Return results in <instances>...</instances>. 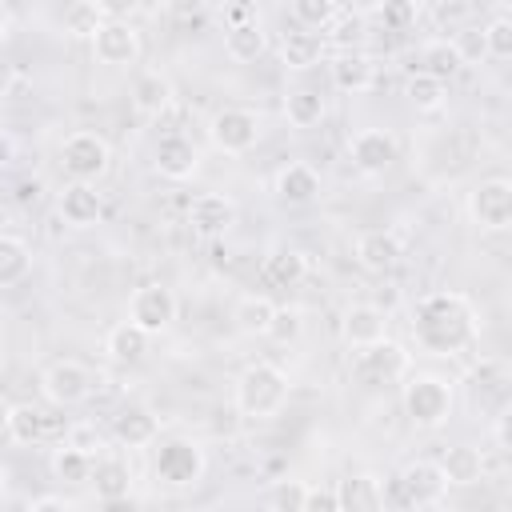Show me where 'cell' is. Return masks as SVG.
Instances as JSON below:
<instances>
[{
  "mask_svg": "<svg viewBox=\"0 0 512 512\" xmlns=\"http://www.w3.org/2000/svg\"><path fill=\"white\" fill-rule=\"evenodd\" d=\"M412 336L428 356H460L480 336L476 304L464 292H428L412 308Z\"/></svg>",
  "mask_w": 512,
  "mask_h": 512,
  "instance_id": "1",
  "label": "cell"
},
{
  "mask_svg": "<svg viewBox=\"0 0 512 512\" xmlns=\"http://www.w3.org/2000/svg\"><path fill=\"white\" fill-rule=\"evenodd\" d=\"M232 400H236V412L240 416H276L284 404H288V372L280 364H268V360H256L248 364L240 376H236V388H232Z\"/></svg>",
  "mask_w": 512,
  "mask_h": 512,
  "instance_id": "2",
  "label": "cell"
},
{
  "mask_svg": "<svg viewBox=\"0 0 512 512\" xmlns=\"http://www.w3.org/2000/svg\"><path fill=\"white\" fill-rule=\"evenodd\" d=\"M400 404H404V416L412 420V428L436 432L452 416V384L436 372H412V376L404 372Z\"/></svg>",
  "mask_w": 512,
  "mask_h": 512,
  "instance_id": "3",
  "label": "cell"
},
{
  "mask_svg": "<svg viewBox=\"0 0 512 512\" xmlns=\"http://www.w3.org/2000/svg\"><path fill=\"white\" fill-rule=\"evenodd\" d=\"M208 472V456L196 440H184V436H172L156 448V460H152V476L164 484V488H196Z\"/></svg>",
  "mask_w": 512,
  "mask_h": 512,
  "instance_id": "4",
  "label": "cell"
},
{
  "mask_svg": "<svg viewBox=\"0 0 512 512\" xmlns=\"http://www.w3.org/2000/svg\"><path fill=\"white\" fill-rule=\"evenodd\" d=\"M260 132H264L260 112H256V108H244V104H224V108L208 120V140H212V148L224 152V156H244V152H252L256 140H260Z\"/></svg>",
  "mask_w": 512,
  "mask_h": 512,
  "instance_id": "5",
  "label": "cell"
},
{
  "mask_svg": "<svg viewBox=\"0 0 512 512\" xmlns=\"http://www.w3.org/2000/svg\"><path fill=\"white\" fill-rule=\"evenodd\" d=\"M404 372H408V352H404V344H396L388 336L356 348V356H352V380L360 388H384L392 380H404Z\"/></svg>",
  "mask_w": 512,
  "mask_h": 512,
  "instance_id": "6",
  "label": "cell"
},
{
  "mask_svg": "<svg viewBox=\"0 0 512 512\" xmlns=\"http://www.w3.org/2000/svg\"><path fill=\"white\" fill-rule=\"evenodd\" d=\"M112 164V148L100 132H68L64 144H60V168L72 176V180H84V184H96Z\"/></svg>",
  "mask_w": 512,
  "mask_h": 512,
  "instance_id": "7",
  "label": "cell"
},
{
  "mask_svg": "<svg viewBox=\"0 0 512 512\" xmlns=\"http://www.w3.org/2000/svg\"><path fill=\"white\" fill-rule=\"evenodd\" d=\"M92 388H96V376H92V368L80 364V360H52V364L44 368V376H40V392H44V400L56 404V408H76V404H84V400L92 396Z\"/></svg>",
  "mask_w": 512,
  "mask_h": 512,
  "instance_id": "8",
  "label": "cell"
},
{
  "mask_svg": "<svg viewBox=\"0 0 512 512\" xmlns=\"http://www.w3.org/2000/svg\"><path fill=\"white\" fill-rule=\"evenodd\" d=\"M468 216L484 232H504L512 224V180L488 176L468 192Z\"/></svg>",
  "mask_w": 512,
  "mask_h": 512,
  "instance_id": "9",
  "label": "cell"
},
{
  "mask_svg": "<svg viewBox=\"0 0 512 512\" xmlns=\"http://www.w3.org/2000/svg\"><path fill=\"white\" fill-rule=\"evenodd\" d=\"M128 320H132L140 332H148V336L168 332L172 320H176V292H172L168 284H160V280L140 284V288L128 296Z\"/></svg>",
  "mask_w": 512,
  "mask_h": 512,
  "instance_id": "10",
  "label": "cell"
},
{
  "mask_svg": "<svg viewBox=\"0 0 512 512\" xmlns=\"http://www.w3.org/2000/svg\"><path fill=\"white\" fill-rule=\"evenodd\" d=\"M448 492V480L440 472L436 460H408L396 476V500L400 504H412V508H432L440 504Z\"/></svg>",
  "mask_w": 512,
  "mask_h": 512,
  "instance_id": "11",
  "label": "cell"
},
{
  "mask_svg": "<svg viewBox=\"0 0 512 512\" xmlns=\"http://www.w3.org/2000/svg\"><path fill=\"white\" fill-rule=\"evenodd\" d=\"M92 40V56L108 68H128L140 60V32L132 28V20H100L96 32L88 36Z\"/></svg>",
  "mask_w": 512,
  "mask_h": 512,
  "instance_id": "12",
  "label": "cell"
},
{
  "mask_svg": "<svg viewBox=\"0 0 512 512\" xmlns=\"http://www.w3.org/2000/svg\"><path fill=\"white\" fill-rule=\"evenodd\" d=\"M352 252H356V264H360L364 272H388V268L400 264L404 244H400V236H396L392 228H368V232L356 236Z\"/></svg>",
  "mask_w": 512,
  "mask_h": 512,
  "instance_id": "13",
  "label": "cell"
},
{
  "mask_svg": "<svg viewBox=\"0 0 512 512\" xmlns=\"http://www.w3.org/2000/svg\"><path fill=\"white\" fill-rule=\"evenodd\" d=\"M348 152H352V164H356L360 172H384V168H392L400 144H396V136H392L388 128H360V132L352 136Z\"/></svg>",
  "mask_w": 512,
  "mask_h": 512,
  "instance_id": "14",
  "label": "cell"
},
{
  "mask_svg": "<svg viewBox=\"0 0 512 512\" xmlns=\"http://www.w3.org/2000/svg\"><path fill=\"white\" fill-rule=\"evenodd\" d=\"M152 164L164 180H192L196 168H200V152L188 136H160L156 148H152Z\"/></svg>",
  "mask_w": 512,
  "mask_h": 512,
  "instance_id": "15",
  "label": "cell"
},
{
  "mask_svg": "<svg viewBox=\"0 0 512 512\" xmlns=\"http://www.w3.org/2000/svg\"><path fill=\"white\" fill-rule=\"evenodd\" d=\"M56 212H60V220L72 224V228H92V224H100V216H104V200H100V192H96L92 184L72 180V184H64V192L56 196Z\"/></svg>",
  "mask_w": 512,
  "mask_h": 512,
  "instance_id": "16",
  "label": "cell"
},
{
  "mask_svg": "<svg viewBox=\"0 0 512 512\" xmlns=\"http://www.w3.org/2000/svg\"><path fill=\"white\" fill-rule=\"evenodd\" d=\"M188 224L196 236H224L236 224V204L224 192H200L188 204Z\"/></svg>",
  "mask_w": 512,
  "mask_h": 512,
  "instance_id": "17",
  "label": "cell"
},
{
  "mask_svg": "<svg viewBox=\"0 0 512 512\" xmlns=\"http://www.w3.org/2000/svg\"><path fill=\"white\" fill-rule=\"evenodd\" d=\"M340 332L352 348H364L380 336H388V312L380 304H368V300H356L344 308V320H340Z\"/></svg>",
  "mask_w": 512,
  "mask_h": 512,
  "instance_id": "18",
  "label": "cell"
},
{
  "mask_svg": "<svg viewBox=\"0 0 512 512\" xmlns=\"http://www.w3.org/2000/svg\"><path fill=\"white\" fill-rule=\"evenodd\" d=\"M128 96H132V108H136L140 116H164V112L172 108V80H168L160 68H140V72L132 76Z\"/></svg>",
  "mask_w": 512,
  "mask_h": 512,
  "instance_id": "19",
  "label": "cell"
},
{
  "mask_svg": "<svg viewBox=\"0 0 512 512\" xmlns=\"http://www.w3.org/2000/svg\"><path fill=\"white\" fill-rule=\"evenodd\" d=\"M88 484H92L96 500L120 504V500H128V492H132V468H128L124 456H100V460H92Z\"/></svg>",
  "mask_w": 512,
  "mask_h": 512,
  "instance_id": "20",
  "label": "cell"
},
{
  "mask_svg": "<svg viewBox=\"0 0 512 512\" xmlns=\"http://www.w3.org/2000/svg\"><path fill=\"white\" fill-rule=\"evenodd\" d=\"M332 84L340 92H352V96L372 92V84H376V60L368 52H352V48L336 52V60H332Z\"/></svg>",
  "mask_w": 512,
  "mask_h": 512,
  "instance_id": "21",
  "label": "cell"
},
{
  "mask_svg": "<svg viewBox=\"0 0 512 512\" xmlns=\"http://www.w3.org/2000/svg\"><path fill=\"white\" fill-rule=\"evenodd\" d=\"M272 192L284 204H308V200L320 196V172L312 164H300V160L296 164H284L276 172V180H272Z\"/></svg>",
  "mask_w": 512,
  "mask_h": 512,
  "instance_id": "22",
  "label": "cell"
},
{
  "mask_svg": "<svg viewBox=\"0 0 512 512\" xmlns=\"http://www.w3.org/2000/svg\"><path fill=\"white\" fill-rule=\"evenodd\" d=\"M304 276H308V256L296 248H276L260 264V280L268 288H296Z\"/></svg>",
  "mask_w": 512,
  "mask_h": 512,
  "instance_id": "23",
  "label": "cell"
},
{
  "mask_svg": "<svg viewBox=\"0 0 512 512\" xmlns=\"http://www.w3.org/2000/svg\"><path fill=\"white\" fill-rule=\"evenodd\" d=\"M112 436H116L120 448H148L160 436V420L148 408H124L112 420Z\"/></svg>",
  "mask_w": 512,
  "mask_h": 512,
  "instance_id": "24",
  "label": "cell"
},
{
  "mask_svg": "<svg viewBox=\"0 0 512 512\" xmlns=\"http://www.w3.org/2000/svg\"><path fill=\"white\" fill-rule=\"evenodd\" d=\"M4 432H8V440H16V444H40V440H48V432H52V428H48V412H44L40 404H12Z\"/></svg>",
  "mask_w": 512,
  "mask_h": 512,
  "instance_id": "25",
  "label": "cell"
},
{
  "mask_svg": "<svg viewBox=\"0 0 512 512\" xmlns=\"http://www.w3.org/2000/svg\"><path fill=\"white\" fill-rule=\"evenodd\" d=\"M320 56H324V36L312 32V28H304V32H288L284 44H280V60H284V68H292V72H308V68H316Z\"/></svg>",
  "mask_w": 512,
  "mask_h": 512,
  "instance_id": "26",
  "label": "cell"
},
{
  "mask_svg": "<svg viewBox=\"0 0 512 512\" xmlns=\"http://www.w3.org/2000/svg\"><path fill=\"white\" fill-rule=\"evenodd\" d=\"M468 60L460 56V48H456V40H448V36H440V40H428L424 48H420V72H428V76H436V80H452V76H460V68H464Z\"/></svg>",
  "mask_w": 512,
  "mask_h": 512,
  "instance_id": "27",
  "label": "cell"
},
{
  "mask_svg": "<svg viewBox=\"0 0 512 512\" xmlns=\"http://www.w3.org/2000/svg\"><path fill=\"white\" fill-rule=\"evenodd\" d=\"M440 472H444V480L448 484H476V480H484V456H480V448H472V444H456V448H448L440 460Z\"/></svg>",
  "mask_w": 512,
  "mask_h": 512,
  "instance_id": "28",
  "label": "cell"
},
{
  "mask_svg": "<svg viewBox=\"0 0 512 512\" xmlns=\"http://www.w3.org/2000/svg\"><path fill=\"white\" fill-rule=\"evenodd\" d=\"M264 48H268V36H264V28H260L256 20H240V24H232V28L224 32V52H228L236 64L260 60Z\"/></svg>",
  "mask_w": 512,
  "mask_h": 512,
  "instance_id": "29",
  "label": "cell"
},
{
  "mask_svg": "<svg viewBox=\"0 0 512 512\" xmlns=\"http://www.w3.org/2000/svg\"><path fill=\"white\" fill-rule=\"evenodd\" d=\"M148 332H140L132 320H120L108 336H104V352L116 360V364H140L144 352H148Z\"/></svg>",
  "mask_w": 512,
  "mask_h": 512,
  "instance_id": "30",
  "label": "cell"
},
{
  "mask_svg": "<svg viewBox=\"0 0 512 512\" xmlns=\"http://www.w3.org/2000/svg\"><path fill=\"white\" fill-rule=\"evenodd\" d=\"M92 460H96L92 452H84V448L60 440V448H52L48 468H52V476L64 480V484H88V476H92Z\"/></svg>",
  "mask_w": 512,
  "mask_h": 512,
  "instance_id": "31",
  "label": "cell"
},
{
  "mask_svg": "<svg viewBox=\"0 0 512 512\" xmlns=\"http://www.w3.org/2000/svg\"><path fill=\"white\" fill-rule=\"evenodd\" d=\"M272 312H276L272 296H264V292H248V296H240V300H236L232 320H236V328H240L244 336H264V332H268Z\"/></svg>",
  "mask_w": 512,
  "mask_h": 512,
  "instance_id": "32",
  "label": "cell"
},
{
  "mask_svg": "<svg viewBox=\"0 0 512 512\" xmlns=\"http://www.w3.org/2000/svg\"><path fill=\"white\" fill-rule=\"evenodd\" d=\"M28 272H32V248L20 236L0 232V288L20 284Z\"/></svg>",
  "mask_w": 512,
  "mask_h": 512,
  "instance_id": "33",
  "label": "cell"
},
{
  "mask_svg": "<svg viewBox=\"0 0 512 512\" xmlns=\"http://www.w3.org/2000/svg\"><path fill=\"white\" fill-rule=\"evenodd\" d=\"M284 116L292 128H316L324 120V96L316 88H292L284 96Z\"/></svg>",
  "mask_w": 512,
  "mask_h": 512,
  "instance_id": "34",
  "label": "cell"
},
{
  "mask_svg": "<svg viewBox=\"0 0 512 512\" xmlns=\"http://www.w3.org/2000/svg\"><path fill=\"white\" fill-rule=\"evenodd\" d=\"M404 96H408V104H412L416 112H436V108L444 104V96H448V84L416 68V72L408 76V84H404Z\"/></svg>",
  "mask_w": 512,
  "mask_h": 512,
  "instance_id": "35",
  "label": "cell"
},
{
  "mask_svg": "<svg viewBox=\"0 0 512 512\" xmlns=\"http://www.w3.org/2000/svg\"><path fill=\"white\" fill-rule=\"evenodd\" d=\"M336 496H340V508H376V504H384V492H380L376 476H356L344 488H336Z\"/></svg>",
  "mask_w": 512,
  "mask_h": 512,
  "instance_id": "36",
  "label": "cell"
},
{
  "mask_svg": "<svg viewBox=\"0 0 512 512\" xmlns=\"http://www.w3.org/2000/svg\"><path fill=\"white\" fill-rule=\"evenodd\" d=\"M480 44H484V56L508 60V56H512V20H508V16H492V20L480 28Z\"/></svg>",
  "mask_w": 512,
  "mask_h": 512,
  "instance_id": "37",
  "label": "cell"
},
{
  "mask_svg": "<svg viewBox=\"0 0 512 512\" xmlns=\"http://www.w3.org/2000/svg\"><path fill=\"white\" fill-rule=\"evenodd\" d=\"M300 332H304V312H300V308H280V304H276V312H272L264 336L276 340V344H296Z\"/></svg>",
  "mask_w": 512,
  "mask_h": 512,
  "instance_id": "38",
  "label": "cell"
},
{
  "mask_svg": "<svg viewBox=\"0 0 512 512\" xmlns=\"http://www.w3.org/2000/svg\"><path fill=\"white\" fill-rule=\"evenodd\" d=\"M504 384H508V364L500 356H484L472 368V388L476 392H504Z\"/></svg>",
  "mask_w": 512,
  "mask_h": 512,
  "instance_id": "39",
  "label": "cell"
},
{
  "mask_svg": "<svg viewBox=\"0 0 512 512\" xmlns=\"http://www.w3.org/2000/svg\"><path fill=\"white\" fill-rule=\"evenodd\" d=\"M376 16H380L384 32H408L416 24V0H384L376 8Z\"/></svg>",
  "mask_w": 512,
  "mask_h": 512,
  "instance_id": "40",
  "label": "cell"
},
{
  "mask_svg": "<svg viewBox=\"0 0 512 512\" xmlns=\"http://www.w3.org/2000/svg\"><path fill=\"white\" fill-rule=\"evenodd\" d=\"M292 16L304 28H328L336 20V0H292Z\"/></svg>",
  "mask_w": 512,
  "mask_h": 512,
  "instance_id": "41",
  "label": "cell"
},
{
  "mask_svg": "<svg viewBox=\"0 0 512 512\" xmlns=\"http://www.w3.org/2000/svg\"><path fill=\"white\" fill-rule=\"evenodd\" d=\"M96 24H100V16H96L92 0H80V4H72V8L64 12V32H68V36H92Z\"/></svg>",
  "mask_w": 512,
  "mask_h": 512,
  "instance_id": "42",
  "label": "cell"
},
{
  "mask_svg": "<svg viewBox=\"0 0 512 512\" xmlns=\"http://www.w3.org/2000/svg\"><path fill=\"white\" fill-rule=\"evenodd\" d=\"M272 504H276V508H288V512H304V504H308V484H304V480H280V484L272 488Z\"/></svg>",
  "mask_w": 512,
  "mask_h": 512,
  "instance_id": "43",
  "label": "cell"
},
{
  "mask_svg": "<svg viewBox=\"0 0 512 512\" xmlns=\"http://www.w3.org/2000/svg\"><path fill=\"white\" fill-rule=\"evenodd\" d=\"M100 20H132V12L140 8V0H92Z\"/></svg>",
  "mask_w": 512,
  "mask_h": 512,
  "instance_id": "44",
  "label": "cell"
},
{
  "mask_svg": "<svg viewBox=\"0 0 512 512\" xmlns=\"http://www.w3.org/2000/svg\"><path fill=\"white\" fill-rule=\"evenodd\" d=\"M64 440L68 444H76V448H84V452H100V436H96V428H88V424H80V428H68L64 432Z\"/></svg>",
  "mask_w": 512,
  "mask_h": 512,
  "instance_id": "45",
  "label": "cell"
},
{
  "mask_svg": "<svg viewBox=\"0 0 512 512\" xmlns=\"http://www.w3.org/2000/svg\"><path fill=\"white\" fill-rule=\"evenodd\" d=\"M28 508H32V512H44V508H72V500H68L64 492H48V496H32Z\"/></svg>",
  "mask_w": 512,
  "mask_h": 512,
  "instance_id": "46",
  "label": "cell"
},
{
  "mask_svg": "<svg viewBox=\"0 0 512 512\" xmlns=\"http://www.w3.org/2000/svg\"><path fill=\"white\" fill-rule=\"evenodd\" d=\"M308 508H340V496L328 488V492H320V488H308V504H304V512Z\"/></svg>",
  "mask_w": 512,
  "mask_h": 512,
  "instance_id": "47",
  "label": "cell"
},
{
  "mask_svg": "<svg viewBox=\"0 0 512 512\" xmlns=\"http://www.w3.org/2000/svg\"><path fill=\"white\" fill-rule=\"evenodd\" d=\"M12 156H16V140H12V132H8V128H0V168H8V164H12Z\"/></svg>",
  "mask_w": 512,
  "mask_h": 512,
  "instance_id": "48",
  "label": "cell"
},
{
  "mask_svg": "<svg viewBox=\"0 0 512 512\" xmlns=\"http://www.w3.org/2000/svg\"><path fill=\"white\" fill-rule=\"evenodd\" d=\"M200 8H204V0H172V16H200Z\"/></svg>",
  "mask_w": 512,
  "mask_h": 512,
  "instance_id": "49",
  "label": "cell"
},
{
  "mask_svg": "<svg viewBox=\"0 0 512 512\" xmlns=\"http://www.w3.org/2000/svg\"><path fill=\"white\" fill-rule=\"evenodd\" d=\"M344 4H348V8L356 12V16H372V12H376V8L384 4V0H344Z\"/></svg>",
  "mask_w": 512,
  "mask_h": 512,
  "instance_id": "50",
  "label": "cell"
},
{
  "mask_svg": "<svg viewBox=\"0 0 512 512\" xmlns=\"http://www.w3.org/2000/svg\"><path fill=\"white\" fill-rule=\"evenodd\" d=\"M8 28H12V16H8V4L0 0V40L8 36Z\"/></svg>",
  "mask_w": 512,
  "mask_h": 512,
  "instance_id": "51",
  "label": "cell"
},
{
  "mask_svg": "<svg viewBox=\"0 0 512 512\" xmlns=\"http://www.w3.org/2000/svg\"><path fill=\"white\" fill-rule=\"evenodd\" d=\"M4 496H8V468L0 464V500H4Z\"/></svg>",
  "mask_w": 512,
  "mask_h": 512,
  "instance_id": "52",
  "label": "cell"
},
{
  "mask_svg": "<svg viewBox=\"0 0 512 512\" xmlns=\"http://www.w3.org/2000/svg\"><path fill=\"white\" fill-rule=\"evenodd\" d=\"M8 408H12V404H8V400H0V432H4V424H8Z\"/></svg>",
  "mask_w": 512,
  "mask_h": 512,
  "instance_id": "53",
  "label": "cell"
}]
</instances>
